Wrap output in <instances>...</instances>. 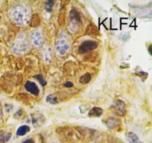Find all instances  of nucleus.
Returning <instances> with one entry per match:
<instances>
[{
	"label": "nucleus",
	"mask_w": 152,
	"mask_h": 143,
	"mask_svg": "<svg viewBox=\"0 0 152 143\" xmlns=\"http://www.w3.org/2000/svg\"><path fill=\"white\" fill-rule=\"evenodd\" d=\"M46 101H47L48 103H50V104H56V103L57 102V99H56V97L53 96V95H48V96L47 97Z\"/></svg>",
	"instance_id": "a211bd4d"
},
{
	"label": "nucleus",
	"mask_w": 152,
	"mask_h": 143,
	"mask_svg": "<svg viewBox=\"0 0 152 143\" xmlns=\"http://www.w3.org/2000/svg\"><path fill=\"white\" fill-rule=\"evenodd\" d=\"M28 48H29V43L25 35H22L18 37L13 46V50L18 53H24L28 51Z\"/></svg>",
	"instance_id": "7ed1b4c3"
},
{
	"label": "nucleus",
	"mask_w": 152,
	"mask_h": 143,
	"mask_svg": "<svg viewBox=\"0 0 152 143\" xmlns=\"http://www.w3.org/2000/svg\"><path fill=\"white\" fill-rule=\"evenodd\" d=\"M41 56L45 62H50L52 60V53L50 48L45 46L41 51Z\"/></svg>",
	"instance_id": "1a4fd4ad"
},
{
	"label": "nucleus",
	"mask_w": 152,
	"mask_h": 143,
	"mask_svg": "<svg viewBox=\"0 0 152 143\" xmlns=\"http://www.w3.org/2000/svg\"><path fill=\"white\" fill-rule=\"evenodd\" d=\"M105 125L110 129H114V128H117V126L120 125V121L114 118H109L107 119L105 122Z\"/></svg>",
	"instance_id": "9d476101"
},
{
	"label": "nucleus",
	"mask_w": 152,
	"mask_h": 143,
	"mask_svg": "<svg viewBox=\"0 0 152 143\" xmlns=\"http://www.w3.org/2000/svg\"><path fill=\"white\" fill-rule=\"evenodd\" d=\"M70 20L71 21L73 25L75 24H80L81 22V17H80V14L77 10H71V14H70Z\"/></svg>",
	"instance_id": "f8f14e48"
},
{
	"label": "nucleus",
	"mask_w": 152,
	"mask_h": 143,
	"mask_svg": "<svg viewBox=\"0 0 152 143\" xmlns=\"http://www.w3.org/2000/svg\"><path fill=\"white\" fill-rule=\"evenodd\" d=\"M126 137L129 143H142V141H140V139H139V137L132 132L126 133Z\"/></svg>",
	"instance_id": "9b49d317"
},
{
	"label": "nucleus",
	"mask_w": 152,
	"mask_h": 143,
	"mask_svg": "<svg viewBox=\"0 0 152 143\" xmlns=\"http://www.w3.org/2000/svg\"><path fill=\"white\" fill-rule=\"evenodd\" d=\"M70 49V42L65 33L59 34L56 42V50L59 55H64Z\"/></svg>",
	"instance_id": "f03ea898"
},
{
	"label": "nucleus",
	"mask_w": 152,
	"mask_h": 143,
	"mask_svg": "<svg viewBox=\"0 0 152 143\" xmlns=\"http://www.w3.org/2000/svg\"><path fill=\"white\" fill-rule=\"evenodd\" d=\"M25 87L27 91L31 92L33 95H37L39 93V89L38 86H37V85L35 83H34V82L28 80V81L26 82V83H25Z\"/></svg>",
	"instance_id": "6e6552de"
},
{
	"label": "nucleus",
	"mask_w": 152,
	"mask_h": 143,
	"mask_svg": "<svg viewBox=\"0 0 152 143\" xmlns=\"http://www.w3.org/2000/svg\"><path fill=\"white\" fill-rule=\"evenodd\" d=\"M22 143H35V142H34V141L33 139H27L25 140V141H24Z\"/></svg>",
	"instance_id": "aec40b11"
},
{
	"label": "nucleus",
	"mask_w": 152,
	"mask_h": 143,
	"mask_svg": "<svg viewBox=\"0 0 152 143\" xmlns=\"http://www.w3.org/2000/svg\"><path fill=\"white\" fill-rule=\"evenodd\" d=\"M98 46V43L93 40H86L84 41L79 47V52L82 54H86L91 51L94 50Z\"/></svg>",
	"instance_id": "20e7f679"
},
{
	"label": "nucleus",
	"mask_w": 152,
	"mask_h": 143,
	"mask_svg": "<svg viewBox=\"0 0 152 143\" xmlns=\"http://www.w3.org/2000/svg\"><path fill=\"white\" fill-rule=\"evenodd\" d=\"M31 117H32V123L35 128L42 126L45 122V118L42 114L34 113V114L31 115Z\"/></svg>",
	"instance_id": "0eeeda50"
},
{
	"label": "nucleus",
	"mask_w": 152,
	"mask_h": 143,
	"mask_svg": "<svg viewBox=\"0 0 152 143\" xmlns=\"http://www.w3.org/2000/svg\"><path fill=\"white\" fill-rule=\"evenodd\" d=\"M11 133H10L0 132V143H5L10 139Z\"/></svg>",
	"instance_id": "2eb2a0df"
},
{
	"label": "nucleus",
	"mask_w": 152,
	"mask_h": 143,
	"mask_svg": "<svg viewBox=\"0 0 152 143\" xmlns=\"http://www.w3.org/2000/svg\"><path fill=\"white\" fill-rule=\"evenodd\" d=\"M102 113H103V110L100 107H93L91 110L89 111L88 116L90 117H99V116H102Z\"/></svg>",
	"instance_id": "ddd939ff"
},
{
	"label": "nucleus",
	"mask_w": 152,
	"mask_h": 143,
	"mask_svg": "<svg viewBox=\"0 0 152 143\" xmlns=\"http://www.w3.org/2000/svg\"><path fill=\"white\" fill-rule=\"evenodd\" d=\"M1 118H2V110H1V106L0 104V119H1Z\"/></svg>",
	"instance_id": "4be33fe9"
},
{
	"label": "nucleus",
	"mask_w": 152,
	"mask_h": 143,
	"mask_svg": "<svg viewBox=\"0 0 152 143\" xmlns=\"http://www.w3.org/2000/svg\"><path fill=\"white\" fill-rule=\"evenodd\" d=\"M53 5V1H48L45 2V9L48 12H50L52 10V7Z\"/></svg>",
	"instance_id": "6ab92c4d"
},
{
	"label": "nucleus",
	"mask_w": 152,
	"mask_h": 143,
	"mask_svg": "<svg viewBox=\"0 0 152 143\" xmlns=\"http://www.w3.org/2000/svg\"><path fill=\"white\" fill-rule=\"evenodd\" d=\"M112 111L114 114L118 115V116H124L126 114V107L125 104L122 101L117 100L115 101L113 106L111 107Z\"/></svg>",
	"instance_id": "423d86ee"
},
{
	"label": "nucleus",
	"mask_w": 152,
	"mask_h": 143,
	"mask_svg": "<svg viewBox=\"0 0 152 143\" xmlns=\"http://www.w3.org/2000/svg\"><path fill=\"white\" fill-rule=\"evenodd\" d=\"M34 77H35V78H37V80H39V83H41L42 86H45L46 81H45V78L43 77V76L42 75V74H37V75L34 76Z\"/></svg>",
	"instance_id": "f3484780"
},
{
	"label": "nucleus",
	"mask_w": 152,
	"mask_h": 143,
	"mask_svg": "<svg viewBox=\"0 0 152 143\" xmlns=\"http://www.w3.org/2000/svg\"><path fill=\"white\" fill-rule=\"evenodd\" d=\"M91 79V76L89 73H86V74H83L81 77H80V82L81 83H83V84H86V83H88Z\"/></svg>",
	"instance_id": "dca6fc26"
},
{
	"label": "nucleus",
	"mask_w": 152,
	"mask_h": 143,
	"mask_svg": "<svg viewBox=\"0 0 152 143\" xmlns=\"http://www.w3.org/2000/svg\"><path fill=\"white\" fill-rule=\"evenodd\" d=\"M31 42L36 47H40L42 45L44 41V37L39 30H33L31 32Z\"/></svg>",
	"instance_id": "39448f33"
},
{
	"label": "nucleus",
	"mask_w": 152,
	"mask_h": 143,
	"mask_svg": "<svg viewBox=\"0 0 152 143\" xmlns=\"http://www.w3.org/2000/svg\"><path fill=\"white\" fill-rule=\"evenodd\" d=\"M10 16L12 19L17 25L25 26L30 19V13L28 8L23 6H15L10 10Z\"/></svg>",
	"instance_id": "f257e3e1"
},
{
	"label": "nucleus",
	"mask_w": 152,
	"mask_h": 143,
	"mask_svg": "<svg viewBox=\"0 0 152 143\" xmlns=\"http://www.w3.org/2000/svg\"><path fill=\"white\" fill-rule=\"evenodd\" d=\"M30 131V128L28 125H22V126L19 127L18 128L17 131H16V134L17 136H24L26 133H28Z\"/></svg>",
	"instance_id": "4468645a"
},
{
	"label": "nucleus",
	"mask_w": 152,
	"mask_h": 143,
	"mask_svg": "<svg viewBox=\"0 0 152 143\" xmlns=\"http://www.w3.org/2000/svg\"><path fill=\"white\" fill-rule=\"evenodd\" d=\"M65 86H68H68H69V87H72V86H74V84H73V83H71V82H68V83H65Z\"/></svg>",
	"instance_id": "412c9836"
}]
</instances>
